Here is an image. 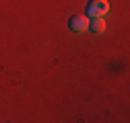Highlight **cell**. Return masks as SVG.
I'll return each instance as SVG.
<instances>
[{"mask_svg": "<svg viewBox=\"0 0 130 123\" xmlns=\"http://www.w3.org/2000/svg\"><path fill=\"white\" fill-rule=\"evenodd\" d=\"M107 10H109V2L107 0H91V4L87 8L89 17H103Z\"/></svg>", "mask_w": 130, "mask_h": 123, "instance_id": "6da1fadb", "label": "cell"}, {"mask_svg": "<svg viewBox=\"0 0 130 123\" xmlns=\"http://www.w3.org/2000/svg\"><path fill=\"white\" fill-rule=\"evenodd\" d=\"M70 29L74 33H85L89 29V17H85V14H74L70 19Z\"/></svg>", "mask_w": 130, "mask_h": 123, "instance_id": "7a4b0ae2", "label": "cell"}, {"mask_svg": "<svg viewBox=\"0 0 130 123\" xmlns=\"http://www.w3.org/2000/svg\"><path fill=\"white\" fill-rule=\"evenodd\" d=\"M89 29L93 31V33L101 35L103 31H105V21H103V17H93V21H89Z\"/></svg>", "mask_w": 130, "mask_h": 123, "instance_id": "3957f363", "label": "cell"}]
</instances>
